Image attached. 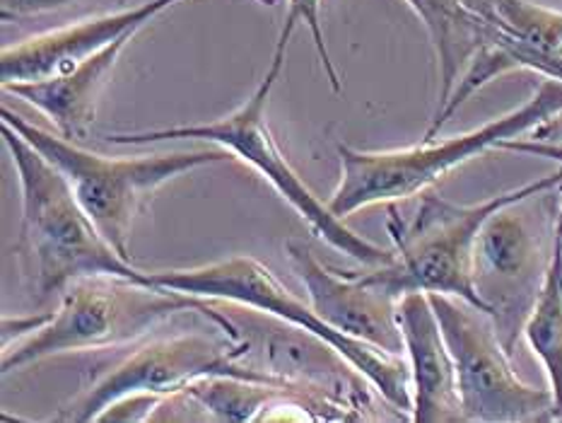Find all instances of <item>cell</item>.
<instances>
[{
  "label": "cell",
  "mask_w": 562,
  "mask_h": 423,
  "mask_svg": "<svg viewBox=\"0 0 562 423\" xmlns=\"http://www.w3.org/2000/svg\"><path fill=\"white\" fill-rule=\"evenodd\" d=\"M256 3H261V5H276V0H256Z\"/></svg>",
  "instance_id": "7402d4cb"
},
{
  "label": "cell",
  "mask_w": 562,
  "mask_h": 423,
  "mask_svg": "<svg viewBox=\"0 0 562 423\" xmlns=\"http://www.w3.org/2000/svg\"><path fill=\"white\" fill-rule=\"evenodd\" d=\"M483 15L499 30L512 73L562 58V12L533 0H483Z\"/></svg>",
  "instance_id": "2e32d148"
},
{
  "label": "cell",
  "mask_w": 562,
  "mask_h": 423,
  "mask_svg": "<svg viewBox=\"0 0 562 423\" xmlns=\"http://www.w3.org/2000/svg\"><path fill=\"white\" fill-rule=\"evenodd\" d=\"M138 32H126L114 44L102 48L100 54L85 60L76 70L60 78H48L40 82H10L3 90L18 94L20 100L36 107L44 116L54 121L58 133L68 141H88L90 129L97 116V104L104 88L112 80V73L121 54L133 42Z\"/></svg>",
  "instance_id": "5bb4252c"
},
{
  "label": "cell",
  "mask_w": 562,
  "mask_h": 423,
  "mask_svg": "<svg viewBox=\"0 0 562 423\" xmlns=\"http://www.w3.org/2000/svg\"><path fill=\"white\" fill-rule=\"evenodd\" d=\"M177 3L181 0H148L136 8L106 12L100 18L30 36L22 44L5 46L0 54V82H40L66 76L109 44H114L119 36L140 32L145 24Z\"/></svg>",
  "instance_id": "7c38bea8"
},
{
  "label": "cell",
  "mask_w": 562,
  "mask_h": 423,
  "mask_svg": "<svg viewBox=\"0 0 562 423\" xmlns=\"http://www.w3.org/2000/svg\"><path fill=\"white\" fill-rule=\"evenodd\" d=\"M148 278L150 283L160 288L177 290V293L191 298L232 302V305L263 312L278 322L319 336L372 385V390L382 397V402L398 419L413 421V380L408 358L401 354H389V350L374 344L360 342V338L334 330L331 324H326L314 312L310 302L290 293L278 281V276L259 259L239 254V257L195 266V269L148 271Z\"/></svg>",
  "instance_id": "8992f818"
},
{
  "label": "cell",
  "mask_w": 562,
  "mask_h": 423,
  "mask_svg": "<svg viewBox=\"0 0 562 423\" xmlns=\"http://www.w3.org/2000/svg\"><path fill=\"white\" fill-rule=\"evenodd\" d=\"M430 300L457 366L463 421H553L551 390L519 378L491 314L451 296L432 293Z\"/></svg>",
  "instance_id": "30bf717a"
},
{
  "label": "cell",
  "mask_w": 562,
  "mask_h": 423,
  "mask_svg": "<svg viewBox=\"0 0 562 423\" xmlns=\"http://www.w3.org/2000/svg\"><path fill=\"white\" fill-rule=\"evenodd\" d=\"M0 124L15 129L66 175L85 213L92 218V223L109 245L128 261L133 223L145 209V203L153 199V193L165 187L167 181L191 172V169L223 163L232 157L217 145L213 151L193 153L106 157L85 151L80 143L68 141L60 133L44 131L8 107L0 109Z\"/></svg>",
  "instance_id": "52a82bcc"
},
{
  "label": "cell",
  "mask_w": 562,
  "mask_h": 423,
  "mask_svg": "<svg viewBox=\"0 0 562 423\" xmlns=\"http://www.w3.org/2000/svg\"><path fill=\"white\" fill-rule=\"evenodd\" d=\"M558 187H562V165L553 175L471 205L447 201L430 189L420 193L418 209L411 218H403L396 211V203H389L386 230L394 242V261L376 266L368 274L358 271V276L394 298L406 293H439L467 300L473 308L487 312L473 283V247L481 227L505 205Z\"/></svg>",
  "instance_id": "3957f363"
},
{
  "label": "cell",
  "mask_w": 562,
  "mask_h": 423,
  "mask_svg": "<svg viewBox=\"0 0 562 423\" xmlns=\"http://www.w3.org/2000/svg\"><path fill=\"white\" fill-rule=\"evenodd\" d=\"M215 302L124 276L76 278L58 296V308L44 326L3 346V375L24 370L52 356L133 344L172 314L189 310L201 312L211 324L241 338L235 318L220 312Z\"/></svg>",
  "instance_id": "7a4b0ae2"
},
{
  "label": "cell",
  "mask_w": 562,
  "mask_h": 423,
  "mask_svg": "<svg viewBox=\"0 0 562 423\" xmlns=\"http://www.w3.org/2000/svg\"><path fill=\"white\" fill-rule=\"evenodd\" d=\"M527 136L533 141H543V143H562V112L548 116L543 124L529 131Z\"/></svg>",
  "instance_id": "44dd1931"
},
{
  "label": "cell",
  "mask_w": 562,
  "mask_h": 423,
  "mask_svg": "<svg viewBox=\"0 0 562 423\" xmlns=\"http://www.w3.org/2000/svg\"><path fill=\"white\" fill-rule=\"evenodd\" d=\"M558 213L560 187L495 211L475 240L473 283L509 354L551 264Z\"/></svg>",
  "instance_id": "ba28073f"
},
{
  "label": "cell",
  "mask_w": 562,
  "mask_h": 423,
  "mask_svg": "<svg viewBox=\"0 0 562 423\" xmlns=\"http://www.w3.org/2000/svg\"><path fill=\"white\" fill-rule=\"evenodd\" d=\"M247 350V338H235L223 330L155 338L85 385L68 404L58 409L56 421H100L104 411L121 399L140 394L167 399L181 394L195 380L215 375L273 382L249 366Z\"/></svg>",
  "instance_id": "9c48e42d"
},
{
  "label": "cell",
  "mask_w": 562,
  "mask_h": 423,
  "mask_svg": "<svg viewBox=\"0 0 562 423\" xmlns=\"http://www.w3.org/2000/svg\"><path fill=\"white\" fill-rule=\"evenodd\" d=\"M562 112V80L543 78L536 92L521 107L487 121L461 136L445 141H420L401 151H358L338 145L340 179L328 197V209L340 221L376 203H398L420 197L457 167L471 163L499 143L527 136L548 116Z\"/></svg>",
  "instance_id": "277c9868"
},
{
  "label": "cell",
  "mask_w": 562,
  "mask_h": 423,
  "mask_svg": "<svg viewBox=\"0 0 562 423\" xmlns=\"http://www.w3.org/2000/svg\"><path fill=\"white\" fill-rule=\"evenodd\" d=\"M398 324L413 380V421H463L457 366L430 296L406 293L398 298Z\"/></svg>",
  "instance_id": "4fadbf2b"
},
{
  "label": "cell",
  "mask_w": 562,
  "mask_h": 423,
  "mask_svg": "<svg viewBox=\"0 0 562 423\" xmlns=\"http://www.w3.org/2000/svg\"><path fill=\"white\" fill-rule=\"evenodd\" d=\"M497 151H509V153H519V155H531V157H546V160H553L562 165V143H543V141H533L529 136H519V138H509L505 143H499Z\"/></svg>",
  "instance_id": "ffe728a7"
},
{
  "label": "cell",
  "mask_w": 562,
  "mask_h": 423,
  "mask_svg": "<svg viewBox=\"0 0 562 423\" xmlns=\"http://www.w3.org/2000/svg\"><path fill=\"white\" fill-rule=\"evenodd\" d=\"M406 5L430 34L437 56L439 109L449 100L451 90H454L461 73L471 64V58L483 46L493 44L499 36V30L479 10L467 5V0H406Z\"/></svg>",
  "instance_id": "9a60e30c"
},
{
  "label": "cell",
  "mask_w": 562,
  "mask_h": 423,
  "mask_svg": "<svg viewBox=\"0 0 562 423\" xmlns=\"http://www.w3.org/2000/svg\"><path fill=\"white\" fill-rule=\"evenodd\" d=\"M524 342L541 360L553 394V421H562V215L558 213L555 247L533 308L521 330Z\"/></svg>",
  "instance_id": "e0dca14e"
},
{
  "label": "cell",
  "mask_w": 562,
  "mask_h": 423,
  "mask_svg": "<svg viewBox=\"0 0 562 423\" xmlns=\"http://www.w3.org/2000/svg\"><path fill=\"white\" fill-rule=\"evenodd\" d=\"M560 215H562V187H560Z\"/></svg>",
  "instance_id": "603a6c76"
},
{
  "label": "cell",
  "mask_w": 562,
  "mask_h": 423,
  "mask_svg": "<svg viewBox=\"0 0 562 423\" xmlns=\"http://www.w3.org/2000/svg\"><path fill=\"white\" fill-rule=\"evenodd\" d=\"M0 126L20 181L22 225L18 252L34 300L42 305L82 276L106 274L150 283L148 271L133 266L104 240L92 218L85 213L66 175L15 129Z\"/></svg>",
  "instance_id": "6da1fadb"
},
{
  "label": "cell",
  "mask_w": 562,
  "mask_h": 423,
  "mask_svg": "<svg viewBox=\"0 0 562 423\" xmlns=\"http://www.w3.org/2000/svg\"><path fill=\"white\" fill-rule=\"evenodd\" d=\"M290 40L292 36L288 34H278L271 66H268L259 88H256L232 114L211 121V124L109 133L106 141L114 145H150L181 138L213 143L217 148H225L235 160L247 163L261 177H266L268 185L297 211L302 221L312 227V233L316 237H322L326 245H331L340 254H346V257L368 266V269L389 266L394 261V249H384L374 245V242L364 240L356 230H350L340 221L338 215H334L331 209H328V203L322 201L307 185H304V179L295 172V167L290 165L285 153L280 151L273 131L268 126V97H271L280 78V70L285 66Z\"/></svg>",
  "instance_id": "5b68a950"
},
{
  "label": "cell",
  "mask_w": 562,
  "mask_h": 423,
  "mask_svg": "<svg viewBox=\"0 0 562 423\" xmlns=\"http://www.w3.org/2000/svg\"><path fill=\"white\" fill-rule=\"evenodd\" d=\"M78 0H0V15L3 20H24L44 12H54Z\"/></svg>",
  "instance_id": "d6986e66"
},
{
  "label": "cell",
  "mask_w": 562,
  "mask_h": 423,
  "mask_svg": "<svg viewBox=\"0 0 562 423\" xmlns=\"http://www.w3.org/2000/svg\"><path fill=\"white\" fill-rule=\"evenodd\" d=\"M288 257L307 288L310 305L326 324L389 354L406 356L398 324V298L362 281L358 271H338L322 264L304 242L290 240Z\"/></svg>",
  "instance_id": "8fae6325"
},
{
  "label": "cell",
  "mask_w": 562,
  "mask_h": 423,
  "mask_svg": "<svg viewBox=\"0 0 562 423\" xmlns=\"http://www.w3.org/2000/svg\"><path fill=\"white\" fill-rule=\"evenodd\" d=\"M304 22L312 34V42L316 54L322 58V66L328 76V82H331V90L340 92L344 82H340V76L336 70V64L331 58V52H328L326 40H324V27H322V0H288V15L283 20V27H280V34H295L297 24Z\"/></svg>",
  "instance_id": "ac0fdd59"
}]
</instances>
